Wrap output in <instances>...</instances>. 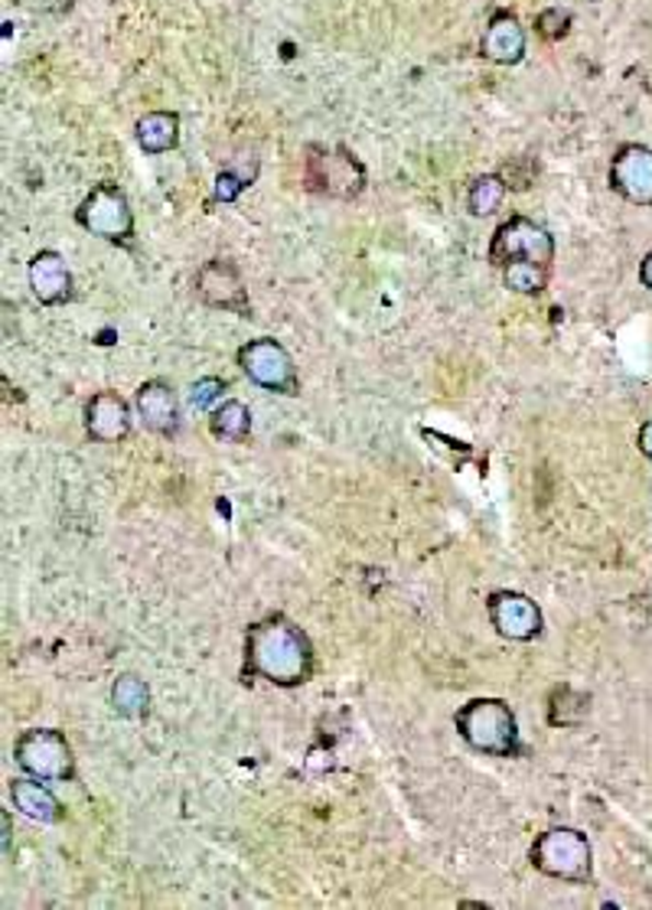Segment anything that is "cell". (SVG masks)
<instances>
[{
  "label": "cell",
  "instance_id": "1",
  "mask_svg": "<svg viewBox=\"0 0 652 910\" xmlns=\"http://www.w3.org/2000/svg\"><path fill=\"white\" fill-rule=\"evenodd\" d=\"M317 656L310 637L281 614H271L245 630V672L277 689H297L313 675Z\"/></svg>",
  "mask_w": 652,
  "mask_h": 910
},
{
  "label": "cell",
  "instance_id": "2",
  "mask_svg": "<svg viewBox=\"0 0 652 910\" xmlns=\"http://www.w3.org/2000/svg\"><path fill=\"white\" fill-rule=\"evenodd\" d=\"M454 725L473 751H483V754H493V758H522L525 754L516 712L503 698H473V702H467L454 715Z\"/></svg>",
  "mask_w": 652,
  "mask_h": 910
},
{
  "label": "cell",
  "instance_id": "3",
  "mask_svg": "<svg viewBox=\"0 0 652 910\" xmlns=\"http://www.w3.org/2000/svg\"><path fill=\"white\" fill-rule=\"evenodd\" d=\"M531 865L548 875V878H561V881H591L594 878V852L584 832L568 829V826H554L548 832H541L531 845Z\"/></svg>",
  "mask_w": 652,
  "mask_h": 910
},
{
  "label": "cell",
  "instance_id": "4",
  "mask_svg": "<svg viewBox=\"0 0 652 910\" xmlns=\"http://www.w3.org/2000/svg\"><path fill=\"white\" fill-rule=\"evenodd\" d=\"M304 186L310 193L356 200L366 190V167L346 147H320L310 144L304 157Z\"/></svg>",
  "mask_w": 652,
  "mask_h": 910
},
{
  "label": "cell",
  "instance_id": "5",
  "mask_svg": "<svg viewBox=\"0 0 652 910\" xmlns=\"http://www.w3.org/2000/svg\"><path fill=\"white\" fill-rule=\"evenodd\" d=\"M13 761L36 781H72L76 758L66 735L53 728H30L13 744Z\"/></svg>",
  "mask_w": 652,
  "mask_h": 910
},
{
  "label": "cell",
  "instance_id": "6",
  "mask_svg": "<svg viewBox=\"0 0 652 910\" xmlns=\"http://www.w3.org/2000/svg\"><path fill=\"white\" fill-rule=\"evenodd\" d=\"M76 223L105 242H130L134 239V213H130L128 193L115 183H99L79 203Z\"/></svg>",
  "mask_w": 652,
  "mask_h": 910
},
{
  "label": "cell",
  "instance_id": "7",
  "mask_svg": "<svg viewBox=\"0 0 652 910\" xmlns=\"http://www.w3.org/2000/svg\"><path fill=\"white\" fill-rule=\"evenodd\" d=\"M513 261H538V264L551 268V261H554V239H551V232L545 226H538L535 219H525V216L506 219L493 232L490 264L503 271Z\"/></svg>",
  "mask_w": 652,
  "mask_h": 910
},
{
  "label": "cell",
  "instance_id": "8",
  "mask_svg": "<svg viewBox=\"0 0 652 910\" xmlns=\"http://www.w3.org/2000/svg\"><path fill=\"white\" fill-rule=\"evenodd\" d=\"M239 366L261 389L277 391V395H300V376L290 353L271 337L249 340L239 350Z\"/></svg>",
  "mask_w": 652,
  "mask_h": 910
},
{
  "label": "cell",
  "instance_id": "9",
  "mask_svg": "<svg viewBox=\"0 0 652 910\" xmlns=\"http://www.w3.org/2000/svg\"><path fill=\"white\" fill-rule=\"evenodd\" d=\"M196 294L203 304L216 307V310H229L239 317H252V300H249V287L239 274V268L229 259L206 261L196 271Z\"/></svg>",
  "mask_w": 652,
  "mask_h": 910
},
{
  "label": "cell",
  "instance_id": "10",
  "mask_svg": "<svg viewBox=\"0 0 652 910\" xmlns=\"http://www.w3.org/2000/svg\"><path fill=\"white\" fill-rule=\"evenodd\" d=\"M487 614L490 624L496 627V634L503 640L513 644H528L541 634V611L531 598H525L519 591H493L487 601Z\"/></svg>",
  "mask_w": 652,
  "mask_h": 910
},
{
  "label": "cell",
  "instance_id": "11",
  "mask_svg": "<svg viewBox=\"0 0 652 910\" xmlns=\"http://www.w3.org/2000/svg\"><path fill=\"white\" fill-rule=\"evenodd\" d=\"M610 190L627 203L652 206V147L624 144L610 160Z\"/></svg>",
  "mask_w": 652,
  "mask_h": 910
},
{
  "label": "cell",
  "instance_id": "12",
  "mask_svg": "<svg viewBox=\"0 0 652 910\" xmlns=\"http://www.w3.org/2000/svg\"><path fill=\"white\" fill-rule=\"evenodd\" d=\"M130 405L118 391H99L85 405V431L92 441L118 444L130 434Z\"/></svg>",
  "mask_w": 652,
  "mask_h": 910
},
{
  "label": "cell",
  "instance_id": "13",
  "mask_svg": "<svg viewBox=\"0 0 652 910\" xmlns=\"http://www.w3.org/2000/svg\"><path fill=\"white\" fill-rule=\"evenodd\" d=\"M480 56L496 66H516L525 59V26L516 13L500 10L490 16L483 39H480Z\"/></svg>",
  "mask_w": 652,
  "mask_h": 910
},
{
  "label": "cell",
  "instance_id": "14",
  "mask_svg": "<svg viewBox=\"0 0 652 910\" xmlns=\"http://www.w3.org/2000/svg\"><path fill=\"white\" fill-rule=\"evenodd\" d=\"M30 287L39 304L56 307L72 297V274L66 268V259L53 249L36 252L30 261Z\"/></svg>",
  "mask_w": 652,
  "mask_h": 910
},
{
  "label": "cell",
  "instance_id": "15",
  "mask_svg": "<svg viewBox=\"0 0 652 910\" xmlns=\"http://www.w3.org/2000/svg\"><path fill=\"white\" fill-rule=\"evenodd\" d=\"M134 408L144 421V428H150L153 434H176L180 428V405L173 389L163 379H150L144 383L134 395Z\"/></svg>",
  "mask_w": 652,
  "mask_h": 910
},
{
  "label": "cell",
  "instance_id": "16",
  "mask_svg": "<svg viewBox=\"0 0 652 910\" xmlns=\"http://www.w3.org/2000/svg\"><path fill=\"white\" fill-rule=\"evenodd\" d=\"M10 803H13V809H20L33 822H59L66 816V809L53 796V789L43 786L36 777H30V781L26 777L10 781Z\"/></svg>",
  "mask_w": 652,
  "mask_h": 910
},
{
  "label": "cell",
  "instance_id": "17",
  "mask_svg": "<svg viewBox=\"0 0 652 910\" xmlns=\"http://www.w3.org/2000/svg\"><path fill=\"white\" fill-rule=\"evenodd\" d=\"M134 137H137V147L144 153H167V150H176L180 144V115L176 112H147L137 118L134 125Z\"/></svg>",
  "mask_w": 652,
  "mask_h": 910
},
{
  "label": "cell",
  "instance_id": "18",
  "mask_svg": "<svg viewBox=\"0 0 652 910\" xmlns=\"http://www.w3.org/2000/svg\"><path fill=\"white\" fill-rule=\"evenodd\" d=\"M209 431H213L219 441L242 444V441H249V434H252V411H249L239 398H229V401H222V405L213 408V414H209Z\"/></svg>",
  "mask_w": 652,
  "mask_h": 910
},
{
  "label": "cell",
  "instance_id": "19",
  "mask_svg": "<svg viewBox=\"0 0 652 910\" xmlns=\"http://www.w3.org/2000/svg\"><path fill=\"white\" fill-rule=\"evenodd\" d=\"M591 712V695L571 689V685H554L548 695V725L554 728H577Z\"/></svg>",
  "mask_w": 652,
  "mask_h": 910
},
{
  "label": "cell",
  "instance_id": "20",
  "mask_svg": "<svg viewBox=\"0 0 652 910\" xmlns=\"http://www.w3.org/2000/svg\"><path fill=\"white\" fill-rule=\"evenodd\" d=\"M506 193H510V186H506V180L500 177V173H483V177H477L473 183H470V190H467V209L473 213V216H493L500 206H503V200H506Z\"/></svg>",
  "mask_w": 652,
  "mask_h": 910
},
{
  "label": "cell",
  "instance_id": "21",
  "mask_svg": "<svg viewBox=\"0 0 652 910\" xmlns=\"http://www.w3.org/2000/svg\"><path fill=\"white\" fill-rule=\"evenodd\" d=\"M112 705L118 715H125L130 721L144 718L147 715V705H150V692H147V682L137 679V675H118L115 685H112Z\"/></svg>",
  "mask_w": 652,
  "mask_h": 910
},
{
  "label": "cell",
  "instance_id": "22",
  "mask_svg": "<svg viewBox=\"0 0 652 910\" xmlns=\"http://www.w3.org/2000/svg\"><path fill=\"white\" fill-rule=\"evenodd\" d=\"M255 177H259V160H255V157H252V160H236V163L222 167L219 177H216V193H213V200H216V203H236V200L242 196V190L255 183Z\"/></svg>",
  "mask_w": 652,
  "mask_h": 910
},
{
  "label": "cell",
  "instance_id": "23",
  "mask_svg": "<svg viewBox=\"0 0 652 910\" xmlns=\"http://www.w3.org/2000/svg\"><path fill=\"white\" fill-rule=\"evenodd\" d=\"M548 264H538V261H513L503 268V284L516 294L525 297H535L548 287Z\"/></svg>",
  "mask_w": 652,
  "mask_h": 910
},
{
  "label": "cell",
  "instance_id": "24",
  "mask_svg": "<svg viewBox=\"0 0 652 910\" xmlns=\"http://www.w3.org/2000/svg\"><path fill=\"white\" fill-rule=\"evenodd\" d=\"M571 20H574V16H571V10L548 7V10H541V13L535 16V30H538V36H541V39L558 43V39H564V36H568Z\"/></svg>",
  "mask_w": 652,
  "mask_h": 910
},
{
  "label": "cell",
  "instance_id": "25",
  "mask_svg": "<svg viewBox=\"0 0 652 910\" xmlns=\"http://www.w3.org/2000/svg\"><path fill=\"white\" fill-rule=\"evenodd\" d=\"M535 173H538V167H535L531 157H513V160L500 170V177L506 180L510 190H528L531 180H535Z\"/></svg>",
  "mask_w": 652,
  "mask_h": 910
},
{
  "label": "cell",
  "instance_id": "26",
  "mask_svg": "<svg viewBox=\"0 0 652 910\" xmlns=\"http://www.w3.org/2000/svg\"><path fill=\"white\" fill-rule=\"evenodd\" d=\"M226 391V383L222 379H199L193 389H190V408H196V411H203V408H209L219 395Z\"/></svg>",
  "mask_w": 652,
  "mask_h": 910
},
{
  "label": "cell",
  "instance_id": "27",
  "mask_svg": "<svg viewBox=\"0 0 652 910\" xmlns=\"http://www.w3.org/2000/svg\"><path fill=\"white\" fill-rule=\"evenodd\" d=\"M13 3L30 10V13H62V10H69V0H13Z\"/></svg>",
  "mask_w": 652,
  "mask_h": 910
},
{
  "label": "cell",
  "instance_id": "28",
  "mask_svg": "<svg viewBox=\"0 0 652 910\" xmlns=\"http://www.w3.org/2000/svg\"><path fill=\"white\" fill-rule=\"evenodd\" d=\"M637 444H640V451H643V454H647V457L652 460V418L647 421V424H643V428H640V434H637Z\"/></svg>",
  "mask_w": 652,
  "mask_h": 910
},
{
  "label": "cell",
  "instance_id": "29",
  "mask_svg": "<svg viewBox=\"0 0 652 910\" xmlns=\"http://www.w3.org/2000/svg\"><path fill=\"white\" fill-rule=\"evenodd\" d=\"M640 281H643V287H650L652 291V252L643 259V264H640Z\"/></svg>",
  "mask_w": 652,
  "mask_h": 910
},
{
  "label": "cell",
  "instance_id": "30",
  "mask_svg": "<svg viewBox=\"0 0 652 910\" xmlns=\"http://www.w3.org/2000/svg\"><path fill=\"white\" fill-rule=\"evenodd\" d=\"M3 855H10V812H3Z\"/></svg>",
  "mask_w": 652,
  "mask_h": 910
}]
</instances>
